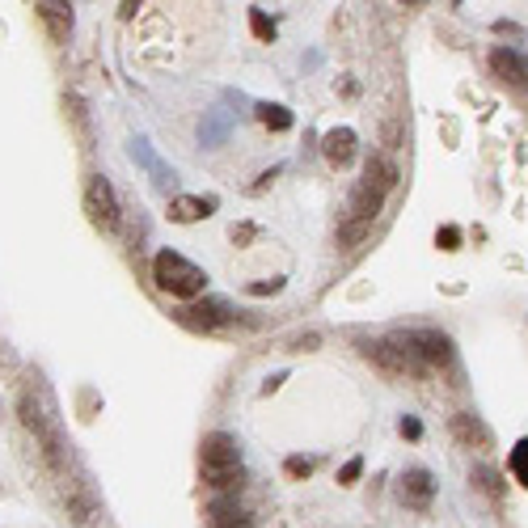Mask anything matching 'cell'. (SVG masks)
I'll use <instances>...</instances> for the list:
<instances>
[{"mask_svg":"<svg viewBox=\"0 0 528 528\" xmlns=\"http://www.w3.org/2000/svg\"><path fill=\"white\" fill-rule=\"evenodd\" d=\"M199 465H203V482H208L211 490H220V495H233V490L241 487V478H246V470H241V452H237L233 435H224V431H216V435L203 440V448H199Z\"/></svg>","mask_w":528,"mask_h":528,"instance_id":"6da1fadb","label":"cell"},{"mask_svg":"<svg viewBox=\"0 0 528 528\" xmlns=\"http://www.w3.org/2000/svg\"><path fill=\"white\" fill-rule=\"evenodd\" d=\"M153 279L161 292L178 296V300H195V296L208 288V275H203L191 258H182V254H174V250H161L153 258Z\"/></svg>","mask_w":528,"mask_h":528,"instance_id":"7a4b0ae2","label":"cell"},{"mask_svg":"<svg viewBox=\"0 0 528 528\" xmlns=\"http://www.w3.org/2000/svg\"><path fill=\"white\" fill-rule=\"evenodd\" d=\"M85 216L98 233H119V199H114V186L106 178H89L85 186Z\"/></svg>","mask_w":528,"mask_h":528,"instance_id":"3957f363","label":"cell"},{"mask_svg":"<svg viewBox=\"0 0 528 528\" xmlns=\"http://www.w3.org/2000/svg\"><path fill=\"white\" fill-rule=\"evenodd\" d=\"M402 338L410 343V347H415V355L427 363L431 372L452 363V343H448V334H440V330H418V334H402Z\"/></svg>","mask_w":528,"mask_h":528,"instance_id":"277c9868","label":"cell"},{"mask_svg":"<svg viewBox=\"0 0 528 528\" xmlns=\"http://www.w3.org/2000/svg\"><path fill=\"white\" fill-rule=\"evenodd\" d=\"M490 72H495L507 89L528 94V59L520 56V51H512V47H495V51H490Z\"/></svg>","mask_w":528,"mask_h":528,"instance_id":"5b68a950","label":"cell"},{"mask_svg":"<svg viewBox=\"0 0 528 528\" xmlns=\"http://www.w3.org/2000/svg\"><path fill=\"white\" fill-rule=\"evenodd\" d=\"M355 148H360V139H355L351 127H334V131L321 136V157H326L334 169H347L351 161H355Z\"/></svg>","mask_w":528,"mask_h":528,"instance_id":"8992f818","label":"cell"},{"mask_svg":"<svg viewBox=\"0 0 528 528\" xmlns=\"http://www.w3.org/2000/svg\"><path fill=\"white\" fill-rule=\"evenodd\" d=\"M452 435H457V444L470 448V452H490V444H495L487 423L473 415H452Z\"/></svg>","mask_w":528,"mask_h":528,"instance_id":"52a82bcc","label":"cell"},{"mask_svg":"<svg viewBox=\"0 0 528 528\" xmlns=\"http://www.w3.org/2000/svg\"><path fill=\"white\" fill-rule=\"evenodd\" d=\"M431 499H435V482H431L427 470L402 473V503H406V507L423 512V507H431Z\"/></svg>","mask_w":528,"mask_h":528,"instance_id":"ba28073f","label":"cell"},{"mask_svg":"<svg viewBox=\"0 0 528 528\" xmlns=\"http://www.w3.org/2000/svg\"><path fill=\"white\" fill-rule=\"evenodd\" d=\"M42 9V26H47V34H51V42H68L72 34V9L64 4V0H39Z\"/></svg>","mask_w":528,"mask_h":528,"instance_id":"9c48e42d","label":"cell"},{"mask_svg":"<svg viewBox=\"0 0 528 528\" xmlns=\"http://www.w3.org/2000/svg\"><path fill=\"white\" fill-rule=\"evenodd\" d=\"M380 208H385V191H380V186L360 182V186L351 191V216H355V220H376Z\"/></svg>","mask_w":528,"mask_h":528,"instance_id":"30bf717a","label":"cell"},{"mask_svg":"<svg viewBox=\"0 0 528 528\" xmlns=\"http://www.w3.org/2000/svg\"><path fill=\"white\" fill-rule=\"evenodd\" d=\"M208 211H216V199H199V195H178L169 199V220L174 224H195Z\"/></svg>","mask_w":528,"mask_h":528,"instance_id":"8fae6325","label":"cell"},{"mask_svg":"<svg viewBox=\"0 0 528 528\" xmlns=\"http://www.w3.org/2000/svg\"><path fill=\"white\" fill-rule=\"evenodd\" d=\"M363 182H372V186H380V191L389 195L393 186H398V166L385 161V157H372V161L363 166Z\"/></svg>","mask_w":528,"mask_h":528,"instance_id":"7c38bea8","label":"cell"},{"mask_svg":"<svg viewBox=\"0 0 528 528\" xmlns=\"http://www.w3.org/2000/svg\"><path fill=\"white\" fill-rule=\"evenodd\" d=\"M182 318H191V326L216 330V326H224V305H216V300H199V305H191Z\"/></svg>","mask_w":528,"mask_h":528,"instance_id":"4fadbf2b","label":"cell"},{"mask_svg":"<svg viewBox=\"0 0 528 528\" xmlns=\"http://www.w3.org/2000/svg\"><path fill=\"white\" fill-rule=\"evenodd\" d=\"M208 515H211V524H250V512L233 499H211Z\"/></svg>","mask_w":528,"mask_h":528,"instance_id":"5bb4252c","label":"cell"},{"mask_svg":"<svg viewBox=\"0 0 528 528\" xmlns=\"http://www.w3.org/2000/svg\"><path fill=\"white\" fill-rule=\"evenodd\" d=\"M258 123L263 127H271V131H288V127H292V111H288V106H258Z\"/></svg>","mask_w":528,"mask_h":528,"instance_id":"9a60e30c","label":"cell"},{"mask_svg":"<svg viewBox=\"0 0 528 528\" xmlns=\"http://www.w3.org/2000/svg\"><path fill=\"white\" fill-rule=\"evenodd\" d=\"M368 233H372V220H355V216H351V220L343 224V233H338V246H360Z\"/></svg>","mask_w":528,"mask_h":528,"instance_id":"2e32d148","label":"cell"},{"mask_svg":"<svg viewBox=\"0 0 528 528\" xmlns=\"http://www.w3.org/2000/svg\"><path fill=\"white\" fill-rule=\"evenodd\" d=\"M250 30H254V39H258V42H271V39H275V22H271L263 9H250Z\"/></svg>","mask_w":528,"mask_h":528,"instance_id":"e0dca14e","label":"cell"},{"mask_svg":"<svg viewBox=\"0 0 528 528\" xmlns=\"http://www.w3.org/2000/svg\"><path fill=\"white\" fill-rule=\"evenodd\" d=\"M64 114H68L72 123H76V131H85V127H89V114H85V102L76 98V94H64Z\"/></svg>","mask_w":528,"mask_h":528,"instance_id":"ac0fdd59","label":"cell"},{"mask_svg":"<svg viewBox=\"0 0 528 528\" xmlns=\"http://www.w3.org/2000/svg\"><path fill=\"white\" fill-rule=\"evenodd\" d=\"M512 473L520 478V487H528V440L512 448Z\"/></svg>","mask_w":528,"mask_h":528,"instance_id":"d6986e66","label":"cell"},{"mask_svg":"<svg viewBox=\"0 0 528 528\" xmlns=\"http://www.w3.org/2000/svg\"><path fill=\"white\" fill-rule=\"evenodd\" d=\"M473 482L487 490L490 499H499V473H490V470H473Z\"/></svg>","mask_w":528,"mask_h":528,"instance_id":"ffe728a7","label":"cell"},{"mask_svg":"<svg viewBox=\"0 0 528 528\" xmlns=\"http://www.w3.org/2000/svg\"><path fill=\"white\" fill-rule=\"evenodd\" d=\"M435 246H440V250H457V246H461V228H452V224H444V228L435 233Z\"/></svg>","mask_w":528,"mask_h":528,"instance_id":"44dd1931","label":"cell"},{"mask_svg":"<svg viewBox=\"0 0 528 528\" xmlns=\"http://www.w3.org/2000/svg\"><path fill=\"white\" fill-rule=\"evenodd\" d=\"M360 473H363V461L355 457V461H347V465H343V473H338V482H343V487H351V482H360Z\"/></svg>","mask_w":528,"mask_h":528,"instance_id":"7402d4cb","label":"cell"},{"mask_svg":"<svg viewBox=\"0 0 528 528\" xmlns=\"http://www.w3.org/2000/svg\"><path fill=\"white\" fill-rule=\"evenodd\" d=\"M313 473V461L305 457H288V478H309Z\"/></svg>","mask_w":528,"mask_h":528,"instance_id":"603a6c76","label":"cell"},{"mask_svg":"<svg viewBox=\"0 0 528 528\" xmlns=\"http://www.w3.org/2000/svg\"><path fill=\"white\" fill-rule=\"evenodd\" d=\"M292 347H296V351H313V347H321V334H300Z\"/></svg>","mask_w":528,"mask_h":528,"instance_id":"cb8c5ba5","label":"cell"},{"mask_svg":"<svg viewBox=\"0 0 528 528\" xmlns=\"http://www.w3.org/2000/svg\"><path fill=\"white\" fill-rule=\"evenodd\" d=\"M402 435H406V440H418V435H423V427H418L415 418H402Z\"/></svg>","mask_w":528,"mask_h":528,"instance_id":"d4e9b609","label":"cell"},{"mask_svg":"<svg viewBox=\"0 0 528 528\" xmlns=\"http://www.w3.org/2000/svg\"><path fill=\"white\" fill-rule=\"evenodd\" d=\"M283 279H271V283H254V296H266V292H279Z\"/></svg>","mask_w":528,"mask_h":528,"instance_id":"484cf974","label":"cell"},{"mask_svg":"<svg viewBox=\"0 0 528 528\" xmlns=\"http://www.w3.org/2000/svg\"><path fill=\"white\" fill-rule=\"evenodd\" d=\"M139 4H144V0H123V9H119V17H123V22H131Z\"/></svg>","mask_w":528,"mask_h":528,"instance_id":"4316f807","label":"cell"},{"mask_svg":"<svg viewBox=\"0 0 528 528\" xmlns=\"http://www.w3.org/2000/svg\"><path fill=\"white\" fill-rule=\"evenodd\" d=\"M250 237H254V228H233V241H237V246H246Z\"/></svg>","mask_w":528,"mask_h":528,"instance_id":"83f0119b","label":"cell"},{"mask_svg":"<svg viewBox=\"0 0 528 528\" xmlns=\"http://www.w3.org/2000/svg\"><path fill=\"white\" fill-rule=\"evenodd\" d=\"M402 4H410V9H418V4H423V0H402Z\"/></svg>","mask_w":528,"mask_h":528,"instance_id":"f1b7e54d","label":"cell"}]
</instances>
